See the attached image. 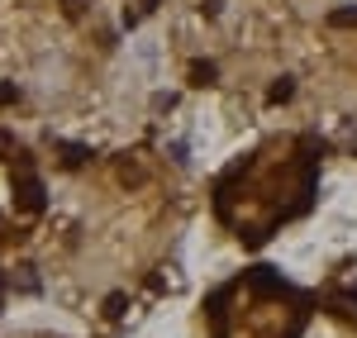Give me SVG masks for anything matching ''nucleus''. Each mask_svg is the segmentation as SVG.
<instances>
[{"mask_svg":"<svg viewBox=\"0 0 357 338\" xmlns=\"http://www.w3.org/2000/svg\"><path fill=\"white\" fill-rule=\"evenodd\" d=\"M186 82H191V86H215V82H220V67L200 57V62H191V72H186Z\"/></svg>","mask_w":357,"mask_h":338,"instance_id":"2","label":"nucleus"},{"mask_svg":"<svg viewBox=\"0 0 357 338\" xmlns=\"http://www.w3.org/2000/svg\"><path fill=\"white\" fill-rule=\"evenodd\" d=\"M124 314H129V295L124 291H110L105 295V319H124Z\"/></svg>","mask_w":357,"mask_h":338,"instance_id":"4","label":"nucleus"},{"mask_svg":"<svg viewBox=\"0 0 357 338\" xmlns=\"http://www.w3.org/2000/svg\"><path fill=\"white\" fill-rule=\"evenodd\" d=\"M62 10H67V20H82V15H86V0H62Z\"/></svg>","mask_w":357,"mask_h":338,"instance_id":"9","label":"nucleus"},{"mask_svg":"<svg viewBox=\"0 0 357 338\" xmlns=\"http://www.w3.org/2000/svg\"><path fill=\"white\" fill-rule=\"evenodd\" d=\"M291 95H296V77H281V82H272V91H267L272 105H286Z\"/></svg>","mask_w":357,"mask_h":338,"instance_id":"3","label":"nucleus"},{"mask_svg":"<svg viewBox=\"0 0 357 338\" xmlns=\"http://www.w3.org/2000/svg\"><path fill=\"white\" fill-rule=\"evenodd\" d=\"M20 100V86L15 82H0V105H15Z\"/></svg>","mask_w":357,"mask_h":338,"instance_id":"7","label":"nucleus"},{"mask_svg":"<svg viewBox=\"0 0 357 338\" xmlns=\"http://www.w3.org/2000/svg\"><path fill=\"white\" fill-rule=\"evenodd\" d=\"M119 181H124V186H138V181H143V171L124 162V167H119Z\"/></svg>","mask_w":357,"mask_h":338,"instance_id":"8","label":"nucleus"},{"mask_svg":"<svg viewBox=\"0 0 357 338\" xmlns=\"http://www.w3.org/2000/svg\"><path fill=\"white\" fill-rule=\"evenodd\" d=\"M0 153H10V139H5V134H0Z\"/></svg>","mask_w":357,"mask_h":338,"instance_id":"11","label":"nucleus"},{"mask_svg":"<svg viewBox=\"0 0 357 338\" xmlns=\"http://www.w3.org/2000/svg\"><path fill=\"white\" fill-rule=\"evenodd\" d=\"M329 24H333V29H357V5H343V10H333Z\"/></svg>","mask_w":357,"mask_h":338,"instance_id":"6","label":"nucleus"},{"mask_svg":"<svg viewBox=\"0 0 357 338\" xmlns=\"http://www.w3.org/2000/svg\"><path fill=\"white\" fill-rule=\"evenodd\" d=\"M15 205H20L24 215H38V210H43V181H38L33 171H24V176L15 181Z\"/></svg>","mask_w":357,"mask_h":338,"instance_id":"1","label":"nucleus"},{"mask_svg":"<svg viewBox=\"0 0 357 338\" xmlns=\"http://www.w3.org/2000/svg\"><path fill=\"white\" fill-rule=\"evenodd\" d=\"M200 10H205V15L215 20V15H220V10H224V0H200Z\"/></svg>","mask_w":357,"mask_h":338,"instance_id":"10","label":"nucleus"},{"mask_svg":"<svg viewBox=\"0 0 357 338\" xmlns=\"http://www.w3.org/2000/svg\"><path fill=\"white\" fill-rule=\"evenodd\" d=\"M86 158H91V148H82V143H62V167H82Z\"/></svg>","mask_w":357,"mask_h":338,"instance_id":"5","label":"nucleus"}]
</instances>
